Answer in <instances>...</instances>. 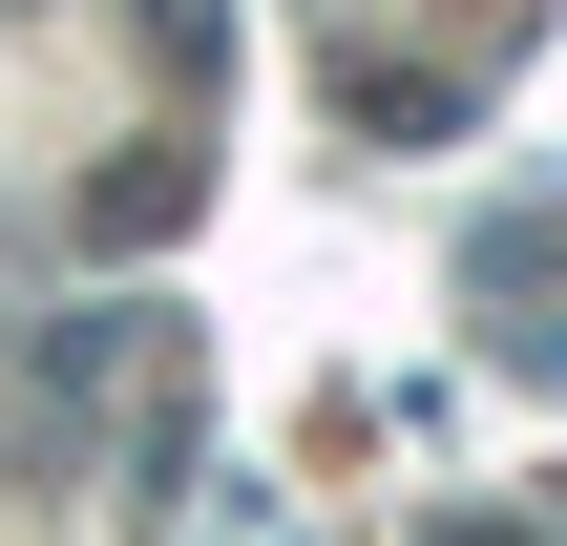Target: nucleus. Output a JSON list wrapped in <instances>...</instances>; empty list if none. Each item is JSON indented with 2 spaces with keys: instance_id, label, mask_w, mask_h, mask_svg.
<instances>
[{
  "instance_id": "obj_1",
  "label": "nucleus",
  "mask_w": 567,
  "mask_h": 546,
  "mask_svg": "<svg viewBox=\"0 0 567 546\" xmlns=\"http://www.w3.org/2000/svg\"><path fill=\"white\" fill-rule=\"evenodd\" d=\"M421 546H547V505H463V526H421Z\"/></svg>"
},
{
  "instance_id": "obj_2",
  "label": "nucleus",
  "mask_w": 567,
  "mask_h": 546,
  "mask_svg": "<svg viewBox=\"0 0 567 546\" xmlns=\"http://www.w3.org/2000/svg\"><path fill=\"white\" fill-rule=\"evenodd\" d=\"M0 21H21V0H0Z\"/></svg>"
}]
</instances>
